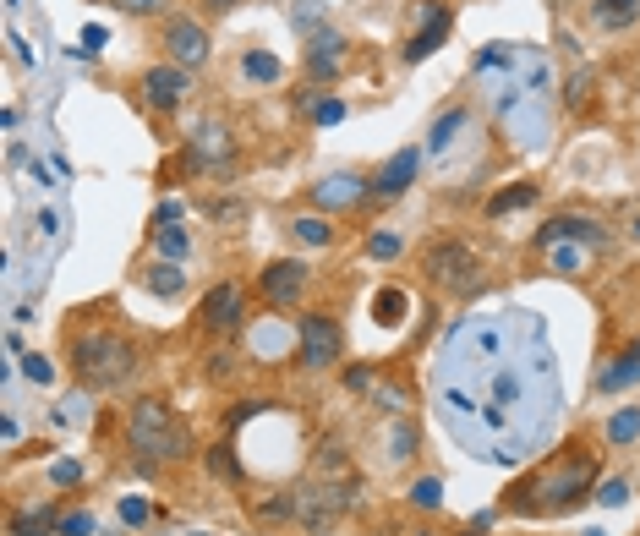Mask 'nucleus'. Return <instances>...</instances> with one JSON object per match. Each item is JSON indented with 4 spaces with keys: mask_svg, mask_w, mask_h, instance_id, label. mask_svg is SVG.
I'll return each instance as SVG.
<instances>
[{
    "mask_svg": "<svg viewBox=\"0 0 640 536\" xmlns=\"http://www.w3.org/2000/svg\"><path fill=\"white\" fill-rule=\"evenodd\" d=\"M586 487H597V465H591L586 449H569V454H553L526 482L509 487L504 509L509 515H558V509H575L586 498Z\"/></svg>",
    "mask_w": 640,
    "mask_h": 536,
    "instance_id": "obj_1",
    "label": "nucleus"
},
{
    "mask_svg": "<svg viewBox=\"0 0 640 536\" xmlns=\"http://www.w3.org/2000/svg\"><path fill=\"white\" fill-rule=\"evenodd\" d=\"M126 444H132V454H137V460H148V465L192 460V433H186V422H181V416H170V405L154 400V394L132 405V416H126Z\"/></svg>",
    "mask_w": 640,
    "mask_h": 536,
    "instance_id": "obj_2",
    "label": "nucleus"
},
{
    "mask_svg": "<svg viewBox=\"0 0 640 536\" xmlns=\"http://www.w3.org/2000/svg\"><path fill=\"white\" fill-rule=\"evenodd\" d=\"M132 367H137V351H132V340L115 329H88L72 340V372L88 389H121V383L132 378Z\"/></svg>",
    "mask_w": 640,
    "mask_h": 536,
    "instance_id": "obj_3",
    "label": "nucleus"
},
{
    "mask_svg": "<svg viewBox=\"0 0 640 536\" xmlns=\"http://www.w3.org/2000/svg\"><path fill=\"white\" fill-rule=\"evenodd\" d=\"M422 268H427V279H433V285H444L449 296H476V290H482V274H476V247L471 241H433V247L422 252Z\"/></svg>",
    "mask_w": 640,
    "mask_h": 536,
    "instance_id": "obj_4",
    "label": "nucleus"
},
{
    "mask_svg": "<svg viewBox=\"0 0 640 536\" xmlns=\"http://www.w3.org/2000/svg\"><path fill=\"white\" fill-rule=\"evenodd\" d=\"M296 340H301V361H307L312 372H329L334 361L345 356V329L329 318V312H301Z\"/></svg>",
    "mask_w": 640,
    "mask_h": 536,
    "instance_id": "obj_5",
    "label": "nucleus"
},
{
    "mask_svg": "<svg viewBox=\"0 0 640 536\" xmlns=\"http://www.w3.org/2000/svg\"><path fill=\"white\" fill-rule=\"evenodd\" d=\"M241 323H247V290L236 285V279H225V285H214L203 301H197V329L203 334H236Z\"/></svg>",
    "mask_w": 640,
    "mask_h": 536,
    "instance_id": "obj_6",
    "label": "nucleus"
},
{
    "mask_svg": "<svg viewBox=\"0 0 640 536\" xmlns=\"http://www.w3.org/2000/svg\"><path fill=\"white\" fill-rule=\"evenodd\" d=\"M186 93H192V77H186V66H176V61L148 66V72H143V99H148V110L170 115V110H181V104H186Z\"/></svg>",
    "mask_w": 640,
    "mask_h": 536,
    "instance_id": "obj_7",
    "label": "nucleus"
},
{
    "mask_svg": "<svg viewBox=\"0 0 640 536\" xmlns=\"http://www.w3.org/2000/svg\"><path fill=\"white\" fill-rule=\"evenodd\" d=\"M301 290H307V263L301 258H274L258 274V296L269 301V307H296Z\"/></svg>",
    "mask_w": 640,
    "mask_h": 536,
    "instance_id": "obj_8",
    "label": "nucleus"
},
{
    "mask_svg": "<svg viewBox=\"0 0 640 536\" xmlns=\"http://www.w3.org/2000/svg\"><path fill=\"white\" fill-rule=\"evenodd\" d=\"M416 11H422V28L405 39V61H427V55L438 50V44L449 39V22H455V11H449V0H416Z\"/></svg>",
    "mask_w": 640,
    "mask_h": 536,
    "instance_id": "obj_9",
    "label": "nucleus"
},
{
    "mask_svg": "<svg viewBox=\"0 0 640 536\" xmlns=\"http://www.w3.org/2000/svg\"><path fill=\"white\" fill-rule=\"evenodd\" d=\"M165 50H170V61H176V66L192 72V66L208 61V50H214V44H208V28L197 17H170L165 22Z\"/></svg>",
    "mask_w": 640,
    "mask_h": 536,
    "instance_id": "obj_10",
    "label": "nucleus"
},
{
    "mask_svg": "<svg viewBox=\"0 0 640 536\" xmlns=\"http://www.w3.org/2000/svg\"><path fill=\"white\" fill-rule=\"evenodd\" d=\"M537 241L542 247H553V241H591V247H608V230L586 214H553L548 225L537 230Z\"/></svg>",
    "mask_w": 640,
    "mask_h": 536,
    "instance_id": "obj_11",
    "label": "nucleus"
},
{
    "mask_svg": "<svg viewBox=\"0 0 640 536\" xmlns=\"http://www.w3.org/2000/svg\"><path fill=\"white\" fill-rule=\"evenodd\" d=\"M416 165H422V154H416V148H400V154H394L389 165L372 176V197H383V203H389V197H400L405 186L416 181Z\"/></svg>",
    "mask_w": 640,
    "mask_h": 536,
    "instance_id": "obj_12",
    "label": "nucleus"
},
{
    "mask_svg": "<svg viewBox=\"0 0 640 536\" xmlns=\"http://www.w3.org/2000/svg\"><path fill=\"white\" fill-rule=\"evenodd\" d=\"M640 22V0H591V28L597 33H624Z\"/></svg>",
    "mask_w": 640,
    "mask_h": 536,
    "instance_id": "obj_13",
    "label": "nucleus"
},
{
    "mask_svg": "<svg viewBox=\"0 0 640 536\" xmlns=\"http://www.w3.org/2000/svg\"><path fill=\"white\" fill-rule=\"evenodd\" d=\"M635 378H640V340H635V345H624V356L613 361V367H602L597 389H602V394H619V389H630Z\"/></svg>",
    "mask_w": 640,
    "mask_h": 536,
    "instance_id": "obj_14",
    "label": "nucleus"
},
{
    "mask_svg": "<svg viewBox=\"0 0 640 536\" xmlns=\"http://www.w3.org/2000/svg\"><path fill=\"white\" fill-rule=\"evenodd\" d=\"M345 66V44L334 39V33H318V44L307 50V72L312 77H334Z\"/></svg>",
    "mask_w": 640,
    "mask_h": 536,
    "instance_id": "obj_15",
    "label": "nucleus"
},
{
    "mask_svg": "<svg viewBox=\"0 0 640 536\" xmlns=\"http://www.w3.org/2000/svg\"><path fill=\"white\" fill-rule=\"evenodd\" d=\"M367 192H372V181H362V176H334V181L312 186V197H318V203H340V208H351L356 197H367Z\"/></svg>",
    "mask_w": 640,
    "mask_h": 536,
    "instance_id": "obj_16",
    "label": "nucleus"
},
{
    "mask_svg": "<svg viewBox=\"0 0 640 536\" xmlns=\"http://www.w3.org/2000/svg\"><path fill=\"white\" fill-rule=\"evenodd\" d=\"M50 526H61V520H55V509H44V504L17 509V515H11V536H44Z\"/></svg>",
    "mask_w": 640,
    "mask_h": 536,
    "instance_id": "obj_17",
    "label": "nucleus"
},
{
    "mask_svg": "<svg viewBox=\"0 0 640 536\" xmlns=\"http://www.w3.org/2000/svg\"><path fill=\"white\" fill-rule=\"evenodd\" d=\"M526 203H537V181H515V186H504V192L487 203V219L509 214V208H526Z\"/></svg>",
    "mask_w": 640,
    "mask_h": 536,
    "instance_id": "obj_18",
    "label": "nucleus"
},
{
    "mask_svg": "<svg viewBox=\"0 0 640 536\" xmlns=\"http://www.w3.org/2000/svg\"><path fill=\"white\" fill-rule=\"evenodd\" d=\"M635 438H640V405H624V411L608 422V444L613 449H630Z\"/></svg>",
    "mask_w": 640,
    "mask_h": 536,
    "instance_id": "obj_19",
    "label": "nucleus"
},
{
    "mask_svg": "<svg viewBox=\"0 0 640 536\" xmlns=\"http://www.w3.org/2000/svg\"><path fill=\"white\" fill-rule=\"evenodd\" d=\"M465 121H471V110H444V115H438V126L427 132V148H433V154H444V148L455 143V132H460Z\"/></svg>",
    "mask_w": 640,
    "mask_h": 536,
    "instance_id": "obj_20",
    "label": "nucleus"
},
{
    "mask_svg": "<svg viewBox=\"0 0 640 536\" xmlns=\"http://www.w3.org/2000/svg\"><path fill=\"white\" fill-rule=\"evenodd\" d=\"M591 88H597V72H591V66H580V72L564 83V110H586V104H591Z\"/></svg>",
    "mask_w": 640,
    "mask_h": 536,
    "instance_id": "obj_21",
    "label": "nucleus"
},
{
    "mask_svg": "<svg viewBox=\"0 0 640 536\" xmlns=\"http://www.w3.org/2000/svg\"><path fill=\"white\" fill-rule=\"evenodd\" d=\"M203 465H208V476H219V482H241V465H236V454H230V444L203 449Z\"/></svg>",
    "mask_w": 640,
    "mask_h": 536,
    "instance_id": "obj_22",
    "label": "nucleus"
},
{
    "mask_svg": "<svg viewBox=\"0 0 640 536\" xmlns=\"http://www.w3.org/2000/svg\"><path fill=\"white\" fill-rule=\"evenodd\" d=\"M296 241H307V247H329L334 241V230H329V219H318V214H307V219H296Z\"/></svg>",
    "mask_w": 640,
    "mask_h": 536,
    "instance_id": "obj_23",
    "label": "nucleus"
},
{
    "mask_svg": "<svg viewBox=\"0 0 640 536\" xmlns=\"http://www.w3.org/2000/svg\"><path fill=\"white\" fill-rule=\"evenodd\" d=\"M154 241L165 258H186V230L181 225H154Z\"/></svg>",
    "mask_w": 640,
    "mask_h": 536,
    "instance_id": "obj_24",
    "label": "nucleus"
},
{
    "mask_svg": "<svg viewBox=\"0 0 640 536\" xmlns=\"http://www.w3.org/2000/svg\"><path fill=\"white\" fill-rule=\"evenodd\" d=\"M148 285H154L159 296H176V290H181V268L176 263H159L154 274H148Z\"/></svg>",
    "mask_w": 640,
    "mask_h": 536,
    "instance_id": "obj_25",
    "label": "nucleus"
},
{
    "mask_svg": "<svg viewBox=\"0 0 640 536\" xmlns=\"http://www.w3.org/2000/svg\"><path fill=\"white\" fill-rule=\"evenodd\" d=\"M411 498H416V504H422V509H438V504H444V482H438V476H422Z\"/></svg>",
    "mask_w": 640,
    "mask_h": 536,
    "instance_id": "obj_26",
    "label": "nucleus"
},
{
    "mask_svg": "<svg viewBox=\"0 0 640 536\" xmlns=\"http://www.w3.org/2000/svg\"><path fill=\"white\" fill-rule=\"evenodd\" d=\"M241 66H247V77H263V83H274V77H279V61H274V55H258V50H252Z\"/></svg>",
    "mask_w": 640,
    "mask_h": 536,
    "instance_id": "obj_27",
    "label": "nucleus"
},
{
    "mask_svg": "<svg viewBox=\"0 0 640 536\" xmlns=\"http://www.w3.org/2000/svg\"><path fill=\"white\" fill-rule=\"evenodd\" d=\"M61 536H93V515L88 509H72V515H61V526H55Z\"/></svg>",
    "mask_w": 640,
    "mask_h": 536,
    "instance_id": "obj_28",
    "label": "nucleus"
},
{
    "mask_svg": "<svg viewBox=\"0 0 640 536\" xmlns=\"http://www.w3.org/2000/svg\"><path fill=\"white\" fill-rule=\"evenodd\" d=\"M597 498H602L608 509H619L624 498H630V493H624V476H608V482H597Z\"/></svg>",
    "mask_w": 640,
    "mask_h": 536,
    "instance_id": "obj_29",
    "label": "nucleus"
},
{
    "mask_svg": "<svg viewBox=\"0 0 640 536\" xmlns=\"http://www.w3.org/2000/svg\"><path fill=\"white\" fill-rule=\"evenodd\" d=\"M372 258H400V236H389V230H378V236L367 241Z\"/></svg>",
    "mask_w": 640,
    "mask_h": 536,
    "instance_id": "obj_30",
    "label": "nucleus"
},
{
    "mask_svg": "<svg viewBox=\"0 0 640 536\" xmlns=\"http://www.w3.org/2000/svg\"><path fill=\"white\" fill-rule=\"evenodd\" d=\"M22 372H28L33 383H50V378H55V367H50V361H44V356H28V351H22Z\"/></svg>",
    "mask_w": 640,
    "mask_h": 536,
    "instance_id": "obj_31",
    "label": "nucleus"
},
{
    "mask_svg": "<svg viewBox=\"0 0 640 536\" xmlns=\"http://www.w3.org/2000/svg\"><path fill=\"white\" fill-rule=\"evenodd\" d=\"M312 121H318V126H334V121H345V99H323L318 110H312Z\"/></svg>",
    "mask_w": 640,
    "mask_h": 536,
    "instance_id": "obj_32",
    "label": "nucleus"
},
{
    "mask_svg": "<svg viewBox=\"0 0 640 536\" xmlns=\"http://www.w3.org/2000/svg\"><path fill=\"white\" fill-rule=\"evenodd\" d=\"M110 6H115V11H132V17H154L165 0H110Z\"/></svg>",
    "mask_w": 640,
    "mask_h": 536,
    "instance_id": "obj_33",
    "label": "nucleus"
},
{
    "mask_svg": "<svg viewBox=\"0 0 640 536\" xmlns=\"http://www.w3.org/2000/svg\"><path fill=\"white\" fill-rule=\"evenodd\" d=\"M148 515H154V509H148L143 498H126V504H121V520H126V526H143Z\"/></svg>",
    "mask_w": 640,
    "mask_h": 536,
    "instance_id": "obj_34",
    "label": "nucleus"
},
{
    "mask_svg": "<svg viewBox=\"0 0 640 536\" xmlns=\"http://www.w3.org/2000/svg\"><path fill=\"white\" fill-rule=\"evenodd\" d=\"M345 389L367 394V389H372V372H367V367H351V372H345Z\"/></svg>",
    "mask_w": 640,
    "mask_h": 536,
    "instance_id": "obj_35",
    "label": "nucleus"
},
{
    "mask_svg": "<svg viewBox=\"0 0 640 536\" xmlns=\"http://www.w3.org/2000/svg\"><path fill=\"white\" fill-rule=\"evenodd\" d=\"M77 476H83V465H77V460H61V465H55V482H77Z\"/></svg>",
    "mask_w": 640,
    "mask_h": 536,
    "instance_id": "obj_36",
    "label": "nucleus"
},
{
    "mask_svg": "<svg viewBox=\"0 0 640 536\" xmlns=\"http://www.w3.org/2000/svg\"><path fill=\"white\" fill-rule=\"evenodd\" d=\"M83 44H88L83 55H99V44H104V28H83Z\"/></svg>",
    "mask_w": 640,
    "mask_h": 536,
    "instance_id": "obj_37",
    "label": "nucleus"
},
{
    "mask_svg": "<svg viewBox=\"0 0 640 536\" xmlns=\"http://www.w3.org/2000/svg\"><path fill=\"white\" fill-rule=\"evenodd\" d=\"M203 6H208V11H219V17H225V11H236L241 0H203Z\"/></svg>",
    "mask_w": 640,
    "mask_h": 536,
    "instance_id": "obj_38",
    "label": "nucleus"
},
{
    "mask_svg": "<svg viewBox=\"0 0 640 536\" xmlns=\"http://www.w3.org/2000/svg\"><path fill=\"white\" fill-rule=\"evenodd\" d=\"M630 230H635V236H640V219H635V225H630Z\"/></svg>",
    "mask_w": 640,
    "mask_h": 536,
    "instance_id": "obj_39",
    "label": "nucleus"
},
{
    "mask_svg": "<svg viewBox=\"0 0 640 536\" xmlns=\"http://www.w3.org/2000/svg\"><path fill=\"white\" fill-rule=\"evenodd\" d=\"M416 536H438V531H416Z\"/></svg>",
    "mask_w": 640,
    "mask_h": 536,
    "instance_id": "obj_40",
    "label": "nucleus"
},
{
    "mask_svg": "<svg viewBox=\"0 0 640 536\" xmlns=\"http://www.w3.org/2000/svg\"><path fill=\"white\" fill-rule=\"evenodd\" d=\"M465 536H482V531H465Z\"/></svg>",
    "mask_w": 640,
    "mask_h": 536,
    "instance_id": "obj_41",
    "label": "nucleus"
}]
</instances>
